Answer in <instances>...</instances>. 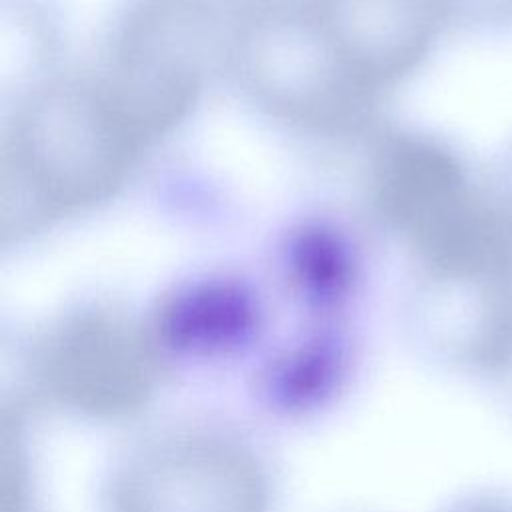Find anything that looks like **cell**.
<instances>
[{"label":"cell","instance_id":"6da1fadb","mask_svg":"<svg viewBox=\"0 0 512 512\" xmlns=\"http://www.w3.org/2000/svg\"><path fill=\"white\" fill-rule=\"evenodd\" d=\"M144 144L96 78H58L30 90L2 146V230L16 236L108 200Z\"/></svg>","mask_w":512,"mask_h":512},{"label":"cell","instance_id":"7a4b0ae2","mask_svg":"<svg viewBox=\"0 0 512 512\" xmlns=\"http://www.w3.org/2000/svg\"><path fill=\"white\" fill-rule=\"evenodd\" d=\"M218 44L208 0H130L94 78L122 122L148 146L198 104Z\"/></svg>","mask_w":512,"mask_h":512},{"label":"cell","instance_id":"3957f363","mask_svg":"<svg viewBox=\"0 0 512 512\" xmlns=\"http://www.w3.org/2000/svg\"><path fill=\"white\" fill-rule=\"evenodd\" d=\"M370 194L378 216L444 276L494 272L512 258L508 228L474 200L456 158L426 138H388Z\"/></svg>","mask_w":512,"mask_h":512},{"label":"cell","instance_id":"277c9868","mask_svg":"<svg viewBox=\"0 0 512 512\" xmlns=\"http://www.w3.org/2000/svg\"><path fill=\"white\" fill-rule=\"evenodd\" d=\"M230 40L238 82L280 120L340 130L360 118L372 96L340 62L316 8L242 14Z\"/></svg>","mask_w":512,"mask_h":512},{"label":"cell","instance_id":"5b68a950","mask_svg":"<svg viewBox=\"0 0 512 512\" xmlns=\"http://www.w3.org/2000/svg\"><path fill=\"white\" fill-rule=\"evenodd\" d=\"M36 390L50 402L94 418L140 410L158 378L152 336L106 310L74 312L50 326L30 360Z\"/></svg>","mask_w":512,"mask_h":512},{"label":"cell","instance_id":"8992f818","mask_svg":"<svg viewBox=\"0 0 512 512\" xmlns=\"http://www.w3.org/2000/svg\"><path fill=\"white\" fill-rule=\"evenodd\" d=\"M110 498L114 512H266L268 478L238 442L180 432L132 452Z\"/></svg>","mask_w":512,"mask_h":512},{"label":"cell","instance_id":"52a82bcc","mask_svg":"<svg viewBox=\"0 0 512 512\" xmlns=\"http://www.w3.org/2000/svg\"><path fill=\"white\" fill-rule=\"evenodd\" d=\"M434 0H318L316 18L350 76L370 94L422 58Z\"/></svg>","mask_w":512,"mask_h":512},{"label":"cell","instance_id":"ba28073f","mask_svg":"<svg viewBox=\"0 0 512 512\" xmlns=\"http://www.w3.org/2000/svg\"><path fill=\"white\" fill-rule=\"evenodd\" d=\"M246 306L236 296L200 294L194 300H184L180 310L170 316V338L184 342H222L244 330Z\"/></svg>","mask_w":512,"mask_h":512},{"label":"cell","instance_id":"9c48e42d","mask_svg":"<svg viewBox=\"0 0 512 512\" xmlns=\"http://www.w3.org/2000/svg\"><path fill=\"white\" fill-rule=\"evenodd\" d=\"M242 14L248 12H274V10H308L316 8L318 0H240Z\"/></svg>","mask_w":512,"mask_h":512},{"label":"cell","instance_id":"30bf717a","mask_svg":"<svg viewBox=\"0 0 512 512\" xmlns=\"http://www.w3.org/2000/svg\"><path fill=\"white\" fill-rule=\"evenodd\" d=\"M472 512H502V510H494V508H480V510H472Z\"/></svg>","mask_w":512,"mask_h":512}]
</instances>
